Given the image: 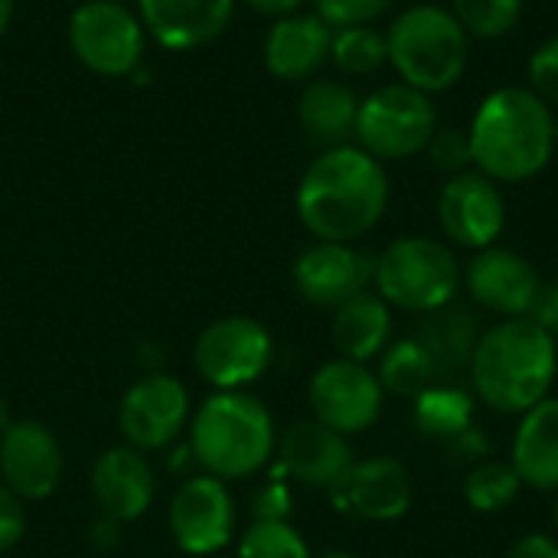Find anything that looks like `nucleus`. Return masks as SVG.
<instances>
[{
    "instance_id": "f257e3e1",
    "label": "nucleus",
    "mask_w": 558,
    "mask_h": 558,
    "mask_svg": "<svg viewBox=\"0 0 558 558\" xmlns=\"http://www.w3.org/2000/svg\"><path fill=\"white\" fill-rule=\"evenodd\" d=\"M389 206L386 167L356 144L314 157L298 183V216L320 242H356L379 226Z\"/></svg>"
},
{
    "instance_id": "f03ea898",
    "label": "nucleus",
    "mask_w": 558,
    "mask_h": 558,
    "mask_svg": "<svg viewBox=\"0 0 558 558\" xmlns=\"http://www.w3.org/2000/svg\"><path fill=\"white\" fill-rule=\"evenodd\" d=\"M468 134L474 167L494 183H526L556 154V114L526 85L490 92L474 111Z\"/></svg>"
},
{
    "instance_id": "7ed1b4c3",
    "label": "nucleus",
    "mask_w": 558,
    "mask_h": 558,
    "mask_svg": "<svg viewBox=\"0 0 558 558\" xmlns=\"http://www.w3.org/2000/svg\"><path fill=\"white\" fill-rule=\"evenodd\" d=\"M474 396L500 412L523 415L536 402L549 399L556 383L558 353L553 333L533 317H507L477 337L471 356Z\"/></svg>"
},
{
    "instance_id": "20e7f679",
    "label": "nucleus",
    "mask_w": 558,
    "mask_h": 558,
    "mask_svg": "<svg viewBox=\"0 0 558 558\" xmlns=\"http://www.w3.org/2000/svg\"><path fill=\"white\" fill-rule=\"evenodd\" d=\"M275 418L248 392L209 396L190 425L193 461L219 481L255 477L275 454Z\"/></svg>"
},
{
    "instance_id": "39448f33",
    "label": "nucleus",
    "mask_w": 558,
    "mask_h": 558,
    "mask_svg": "<svg viewBox=\"0 0 558 558\" xmlns=\"http://www.w3.org/2000/svg\"><path fill=\"white\" fill-rule=\"evenodd\" d=\"M386 46L389 65L399 78L425 95L454 88L471 62L468 29L438 3H415L402 10L386 29Z\"/></svg>"
},
{
    "instance_id": "423d86ee",
    "label": "nucleus",
    "mask_w": 558,
    "mask_h": 558,
    "mask_svg": "<svg viewBox=\"0 0 558 558\" xmlns=\"http://www.w3.org/2000/svg\"><path fill=\"white\" fill-rule=\"evenodd\" d=\"M464 271L454 252L425 235H405L383 248L373 268L376 294L409 314H435L454 304Z\"/></svg>"
},
{
    "instance_id": "0eeeda50",
    "label": "nucleus",
    "mask_w": 558,
    "mask_h": 558,
    "mask_svg": "<svg viewBox=\"0 0 558 558\" xmlns=\"http://www.w3.org/2000/svg\"><path fill=\"white\" fill-rule=\"evenodd\" d=\"M435 131H438V108L432 95L405 82L383 85L373 95L360 98L353 137L356 147H363L379 163L425 154Z\"/></svg>"
},
{
    "instance_id": "6e6552de",
    "label": "nucleus",
    "mask_w": 558,
    "mask_h": 558,
    "mask_svg": "<svg viewBox=\"0 0 558 558\" xmlns=\"http://www.w3.org/2000/svg\"><path fill=\"white\" fill-rule=\"evenodd\" d=\"M275 340L255 317H222L213 320L193 347L196 373L219 392H242L262 379L271 366Z\"/></svg>"
},
{
    "instance_id": "1a4fd4ad",
    "label": "nucleus",
    "mask_w": 558,
    "mask_h": 558,
    "mask_svg": "<svg viewBox=\"0 0 558 558\" xmlns=\"http://www.w3.org/2000/svg\"><path fill=\"white\" fill-rule=\"evenodd\" d=\"M69 46L98 75H128L144 56L141 20L118 0H88L69 16Z\"/></svg>"
},
{
    "instance_id": "9d476101",
    "label": "nucleus",
    "mask_w": 558,
    "mask_h": 558,
    "mask_svg": "<svg viewBox=\"0 0 558 558\" xmlns=\"http://www.w3.org/2000/svg\"><path fill=\"white\" fill-rule=\"evenodd\" d=\"M307 402L320 425L350 438L379 422L386 392L379 386V376L366 363L337 356L317 366V373L311 376Z\"/></svg>"
},
{
    "instance_id": "9b49d317",
    "label": "nucleus",
    "mask_w": 558,
    "mask_h": 558,
    "mask_svg": "<svg viewBox=\"0 0 558 558\" xmlns=\"http://www.w3.org/2000/svg\"><path fill=\"white\" fill-rule=\"evenodd\" d=\"M190 392L170 373H147L128 386L118 405V432L134 451H160L167 448L186 425Z\"/></svg>"
},
{
    "instance_id": "f8f14e48",
    "label": "nucleus",
    "mask_w": 558,
    "mask_h": 558,
    "mask_svg": "<svg viewBox=\"0 0 558 558\" xmlns=\"http://www.w3.org/2000/svg\"><path fill=\"white\" fill-rule=\"evenodd\" d=\"M167 526L173 543L186 556H216L232 543L235 533V500L226 481L213 474L190 477L177 487Z\"/></svg>"
},
{
    "instance_id": "ddd939ff",
    "label": "nucleus",
    "mask_w": 558,
    "mask_h": 558,
    "mask_svg": "<svg viewBox=\"0 0 558 558\" xmlns=\"http://www.w3.org/2000/svg\"><path fill=\"white\" fill-rule=\"evenodd\" d=\"M438 222L441 232L471 252L497 245L507 229V199L500 183L481 170L454 173L438 193Z\"/></svg>"
},
{
    "instance_id": "4468645a",
    "label": "nucleus",
    "mask_w": 558,
    "mask_h": 558,
    "mask_svg": "<svg viewBox=\"0 0 558 558\" xmlns=\"http://www.w3.org/2000/svg\"><path fill=\"white\" fill-rule=\"evenodd\" d=\"M330 504L366 523H392L412 507V474L399 458L379 454L353 461L350 471L327 490Z\"/></svg>"
},
{
    "instance_id": "2eb2a0df",
    "label": "nucleus",
    "mask_w": 558,
    "mask_h": 558,
    "mask_svg": "<svg viewBox=\"0 0 558 558\" xmlns=\"http://www.w3.org/2000/svg\"><path fill=\"white\" fill-rule=\"evenodd\" d=\"M65 471L59 438L36 418L10 422L0 435V484L20 500H46Z\"/></svg>"
},
{
    "instance_id": "dca6fc26",
    "label": "nucleus",
    "mask_w": 558,
    "mask_h": 558,
    "mask_svg": "<svg viewBox=\"0 0 558 558\" xmlns=\"http://www.w3.org/2000/svg\"><path fill=\"white\" fill-rule=\"evenodd\" d=\"M464 284L481 307L500 314L504 320L530 317L543 291L536 265L520 252L500 245L474 252V258L464 268Z\"/></svg>"
},
{
    "instance_id": "f3484780",
    "label": "nucleus",
    "mask_w": 558,
    "mask_h": 558,
    "mask_svg": "<svg viewBox=\"0 0 558 558\" xmlns=\"http://www.w3.org/2000/svg\"><path fill=\"white\" fill-rule=\"evenodd\" d=\"M376 262L350 242H317L294 262V288L314 307H340L363 294L373 281Z\"/></svg>"
},
{
    "instance_id": "a211bd4d",
    "label": "nucleus",
    "mask_w": 558,
    "mask_h": 558,
    "mask_svg": "<svg viewBox=\"0 0 558 558\" xmlns=\"http://www.w3.org/2000/svg\"><path fill=\"white\" fill-rule=\"evenodd\" d=\"M92 497L105 520L114 523H134L141 520L157 497V477L144 451H134L128 445L108 448L92 464Z\"/></svg>"
},
{
    "instance_id": "6ab92c4d",
    "label": "nucleus",
    "mask_w": 558,
    "mask_h": 558,
    "mask_svg": "<svg viewBox=\"0 0 558 558\" xmlns=\"http://www.w3.org/2000/svg\"><path fill=\"white\" fill-rule=\"evenodd\" d=\"M278 458L288 477L320 490H330L356 461L350 438L320 425L317 418L294 422L278 441Z\"/></svg>"
},
{
    "instance_id": "aec40b11",
    "label": "nucleus",
    "mask_w": 558,
    "mask_h": 558,
    "mask_svg": "<svg viewBox=\"0 0 558 558\" xmlns=\"http://www.w3.org/2000/svg\"><path fill=\"white\" fill-rule=\"evenodd\" d=\"M333 29L317 13L281 16L265 39V65L284 82H304L330 59Z\"/></svg>"
},
{
    "instance_id": "412c9836",
    "label": "nucleus",
    "mask_w": 558,
    "mask_h": 558,
    "mask_svg": "<svg viewBox=\"0 0 558 558\" xmlns=\"http://www.w3.org/2000/svg\"><path fill=\"white\" fill-rule=\"evenodd\" d=\"M235 0H141L150 36L167 49H199L232 20Z\"/></svg>"
},
{
    "instance_id": "4be33fe9",
    "label": "nucleus",
    "mask_w": 558,
    "mask_h": 558,
    "mask_svg": "<svg viewBox=\"0 0 558 558\" xmlns=\"http://www.w3.org/2000/svg\"><path fill=\"white\" fill-rule=\"evenodd\" d=\"M510 464L523 487L558 494V399L549 396L520 415Z\"/></svg>"
},
{
    "instance_id": "5701e85b",
    "label": "nucleus",
    "mask_w": 558,
    "mask_h": 558,
    "mask_svg": "<svg viewBox=\"0 0 558 558\" xmlns=\"http://www.w3.org/2000/svg\"><path fill=\"white\" fill-rule=\"evenodd\" d=\"M389 333H392V311L379 294L363 291L343 301L340 307H333L330 340L343 360L369 363L383 356V350L389 347Z\"/></svg>"
},
{
    "instance_id": "b1692460",
    "label": "nucleus",
    "mask_w": 558,
    "mask_h": 558,
    "mask_svg": "<svg viewBox=\"0 0 558 558\" xmlns=\"http://www.w3.org/2000/svg\"><path fill=\"white\" fill-rule=\"evenodd\" d=\"M360 95L337 78H317L301 92L298 118L304 134L320 147H340L353 137Z\"/></svg>"
},
{
    "instance_id": "393cba45",
    "label": "nucleus",
    "mask_w": 558,
    "mask_h": 558,
    "mask_svg": "<svg viewBox=\"0 0 558 558\" xmlns=\"http://www.w3.org/2000/svg\"><path fill=\"white\" fill-rule=\"evenodd\" d=\"M425 317L428 320L422 324L415 340L425 347L438 379H448V376H454V369L471 366V356H474V347L481 337L474 327V317L468 311H454V307H445V311H435Z\"/></svg>"
},
{
    "instance_id": "a878e982",
    "label": "nucleus",
    "mask_w": 558,
    "mask_h": 558,
    "mask_svg": "<svg viewBox=\"0 0 558 558\" xmlns=\"http://www.w3.org/2000/svg\"><path fill=\"white\" fill-rule=\"evenodd\" d=\"M471 422H474V399H471V392H464L458 386L432 383L415 399V425L428 438L458 441L461 435L471 432Z\"/></svg>"
},
{
    "instance_id": "bb28decb",
    "label": "nucleus",
    "mask_w": 558,
    "mask_h": 558,
    "mask_svg": "<svg viewBox=\"0 0 558 558\" xmlns=\"http://www.w3.org/2000/svg\"><path fill=\"white\" fill-rule=\"evenodd\" d=\"M376 376H379L383 392H392L399 399H418L438 379L425 347L415 337H405V340H396L392 347H386L379 356Z\"/></svg>"
},
{
    "instance_id": "cd10ccee",
    "label": "nucleus",
    "mask_w": 558,
    "mask_h": 558,
    "mask_svg": "<svg viewBox=\"0 0 558 558\" xmlns=\"http://www.w3.org/2000/svg\"><path fill=\"white\" fill-rule=\"evenodd\" d=\"M523 490L510 461H481L461 484V494L474 513H504Z\"/></svg>"
},
{
    "instance_id": "c85d7f7f",
    "label": "nucleus",
    "mask_w": 558,
    "mask_h": 558,
    "mask_svg": "<svg viewBox=\"0 0 558 558\" xmlns=\"http://www.w3.org/2000/svg\"><path fill=\"white\" fill-rule=\"evenodd\" d=\"M330 59L347 75H373V72H379L389 62L386 33H379L376 26H343V29H333Z\"/></svg>"
},
{
    "instance_id": "c756f323",
    "label": "nucleus",
    "mask_w": 558,
    "mask_h": 558,
    "mask_svg": "<svg viewBox=\"0 0 558 558\" xmlns=\"http://www.w3.org/2000/svg\"><path fill=\"white\" fill-rule=\"evenodd\" d=\"M448 10L458 16V23L468 29V36L500 39L520 23L523 0H451Z\"/></svg>"
},
{
    "instance_id": "7c9ffc66",
    "label": "nucleus",
    "mask_w": 558,
    "mask_h": 558,
    "mask_svg": "<svg viewBox=\"0 0 558 558\" xmlns=\"http://www.w3.org/2000/svg\"><path fill=\"white\" fill-rule=\"evenodd\" d=\"M239 558H311V549L288 520H255L239 539Z\"/></svg>"
},
{
    "instance_id": "2f4dec72",
    "label": "nucleus",
    "mask_w": 558,
    "mask_h": 558,
    "mask_svg": "<svg viewBox=\"0 0 558 558\" xmlns=\"http://www.w3.org/2000/svg\"><path fill=\"white\" fill-rule=\"evenodd\" d=\"M428 160L441 170V173H464L474 167V157H471V134L461 131V128H438L425 147Z\"/></svg>"
},
{
    "instance_id": "473e14b6",
    "label": "nucleus",
    "mask_w": 558,
    "mask_h": 558,
    "mask_svg": "<svg viewBox=\"0 0 558 558\" xmlns=\"http://www.w3.org/2000/svg\"><path fill=\"white\" fill-rule=\"evenodd\" d=\"M392 3H396V0H314L317 16H320L330 29L369 26L373 20H379L383 13H389Z\"/></svg>"
},
{
    "instance_id": "72a5a7b5",
    "label": "nucleus",
    "mask_w": 558,
    "mask_h": 558,
    "mask_svg": "<svg viewBox=\"0 0 558 558\" xmlns=\"http://www.w3.org/2000/svg\"><path fill=\"white\" fill-rule=\"evenodd\" d=\"M530 88L546 101H558V33L530 56Z\"/></svg>"
},
{
    "instance_id": "f704fd0d",
    "label": "nucleus",
    "mask_w": 558,
    "mask_h": 558,
    "mask_svg": "<svg viewBox=\"0 0 558 558\" xmlns=\"http://www.w3.org/2000/svg\"><path fill=\"white\" fill-rule=\"evenodd\" d=\"M26 536V510L16 494L0 484V556L13 553Z\"/></svg>"
},
{
    "instance_id": "c9c22d12",
    "label": "nucleus",
    "mask_w": 558,
    "mask_h": 558,
    "mask_svg": "<svg viewBox=\"0 0 558 558\" xmlns=\"http://www.w3.org/2000/svg\"><path fill=\"white\" fill-rule=\"evenodd\" d=\"M255 520H288L291 517V490L281 481L265 484L255 494V507H252Z\"/></svg>"
},
{
    "instance_id": "e433bc0d",
    "label": "nucleus",
    "mask_w": 558,
    "mask_h": 558,
    "mask_svg": "<svg viewBox=\"0 0 558 558\" xmlns=\"http://www.w3.org/2000/svg\"><path fill=\"white\" fill-rule=\"evenodd\" d=\"M507 558H558V543L546 533H526L510 546Z\"/></svg>"
},
{
    "instance_id": "4c0bfd02",
    "label": "nucleus",
    "mask_w": 558,
    "mask_h": 558,
    "mask_svg": "<svg viewBox=\"0 0 558 558\" xmlns=\"http://www.w3.org/2000/svg\"><path fill=\"white\" fill-rule=\"evenodd\" d=\"M536 324H543L549 333L558 327V284L553 288H546L543 284V291H539V298H536V307H533V314H530Z\"/></svg>"
},
{
    "instance_id": "58836bf2",
    "label": "nucleus",
    "mask_w": 558,
    "mask_h": 558,
    "mask_svg": "<svg viewBox=\"0 0 558 558\" xmlns=\"http://www.w3.org/2000/svg\"><path fill=\"white\" fill-rule=\"evenodd\" d=\"M252 10H258V13H268V16H291L304 0H245Z\"/></svg>"
},
{
    "instance_id": "ea45409f",
    "label": "nucleus",
    "mask_w": 558,
    "mask_h": 558,
    "mask_svg": "<svg viewBox=\"0 0 558 558\" xmlns=\"http://www.w3.org/2000/svg\"><path fill=\"white\" fill-rule=\"evenodd\" d=\"M10 16H13V0H0V33L10 26Z\"/></svg>"
},
{
    "instance_id": "a19ab883",
    "label": "nucleus",
    "mask_w": 558,
    "mask_h": 558,
    "mask_svg": "<svg viewBox=\"0 0 558 558\" xmlns=\"http://www.w3.org/2000/svg\"><path fill=\"white\" fill-rule=\"evenodd\" d=\"M10 422H13V418H10V409H7V402H3V396H0V435L10 428Z\"/></svg>"
},
{
    "instance_id": "79ce46f5",
    "label": "nucleus",
    "mask_w": 558,
    "mask_h": 558,
    "mask_svg": "<svg viewBox=\"0 0 558 558\" xmlns=\"http://www.w3.org/2000/svg\"><path fill=\"white\" fill-rule=\"evenodd\" d=\"M317 558H353L350 553H343V549H330V553H324V556Z\"/></svg>"
},
{
    "instance_id": "37998d69",
    "label": "nucleus",
    "mask_w": 558,
    "mask_h": 558,
    "mask_svg": "<svg viewBox=\"0 0 558 558\" xmlns=\"http://www.w3.org/2000/svg\"><path fill=\"white\" fill-rule=\"evenodd\" d=\"M553 523H556V530H558V497H556V507H553Z\"/></svg>"
},
{
    "instance_id": "c03bdc74",
    "label": "nucleus",
    "mask_w": 558,
    "mask_h": 558,
    "mask_svg": "<svg viewBox=\"0 0 558 558\" xmlns=\"http://www.w3.org/2000/svg\"><path fill=\"white\" fill-rule=\"evenodd\" d=\"M553 343H556V353H558V327L553 330Z\"/></svg>"
},
{
    "instance_id": "a18cd8bd",
    "label": "nucleus",
    "mask_w": 558,
    "mask_h": 558,
    "mask_svg": "<svg viewBox=\"0 0 558 558\" xmlns=\"http://www.w3.org/2000/svg\"><path fill=\"white\" fill-rule=\"evenodd\" d=\"M556 150H558V118H556Z\"/></svg>"
}]
</instances>
